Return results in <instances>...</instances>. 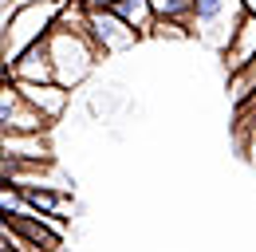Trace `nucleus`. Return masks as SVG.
<instances>
[{
	"label": "nucleus",
	"mask_w": 256,
	"mask_h": 252,
	"mask_svg": "<svg viewBox=\"0 0 256 252\" xmlns=\"http://www.w3.org/2000/svg\"><path fill=\"white\" fill-rule=\"evenodd\" d=\"M150 36H154V40H186V36H193V28L182 24V20H158Z\"/></svg>",
	"instance_id": "15"
},
{
	"label": "nucleus",
	"mask_w": 256,
	"mask_h": 252,
	"mask_svg": "<svg viewBox=\"0 0 256 252\" xmlns=\"http://www.w3.org/2000/svg\"><path fill=\"white\" fill-rule=\"evenodd\" d=\"M236 138H240V146H244V154L252 158L256 162V118L248 126H244V130H236Z\"/></svg>",
	"instance_id": "17"
},
{
	"label": "nucleus",
	"mask_w": 256,
	"mask_h": 252,
	"mask_svg": "<svg viewBox=\"0 0 256 252\" xmlns=\"http://www.w3.org/2000/svg\"><path fill=\"white\" fill-rule=\"evenodd\" d=\"M12 228H16V232H24L40 252H56L60 244H64V232H60V228H52L40 213H32V217H16V220H12Z\"/></svg>",
	"instance_id": "8"
},
{
	"label": "nucleus",
	"mask_w": 256,
	"mask_h": 252,
	"mask_svg": "<svg viewBox=\"0 0 256 252\" xmlns=\"http://www.w3.org/2000/svg\"><path fill=\"white\" fill-rule=\"evenodd\" d=\"M122 20H126L130 28H138V36L146 40L150 32H154V24H158V12H154V4L150 0H106Z\"/></svg>",
	"instance_id": "9"
},
{
	"label": "nucleus",
	"mask_w": 256,
	"mask_h": 252,
	"mask_svg": "<svg viewBox=\"0 0 256 252\" xmlns=\"http://www.w3.org/2000/svg\"><path fill=\"white\" fill-rule=\"evenodd\" d=\"M91 40H95L98 56H122L142 36H138V28H130L110 4H91Z\"/></svg>",
	"instance_id": "3"
},
{
	"label": "nucleus",
	"mask_w": 256,
	"mask_h": 252,
	"mask_svg": "<svg viewBox=\"0 0 256 252\" xmlns=\"http://www.w3.org/2000/svg\"><path fill=\"white\" fill-rule=\"evenodd\" d=\"M0 213H4L8 220H16V217H32L36 209L28 205V197H24V189H20V186L0 182Z\"/></svg>",
	"instance_id": "12"
},
{
	"label": "nucleus",
	"mask_w": 256,
	"mask_h": 252,
	"mask_svg": "<svg viewBox=\"0 0 256 252\" xmlns=\"http://www.w3.org/2000/svg\"><path fill=\"white\" fill-rule=\"evenodd\" d=\"M252 91H256V60H248L240 71H232V75H228V98H232V106H236V102H244Z\"/></svg>",
	"instance_id": "13"
},
{
	"label": "nucleus",
	"mask_w": 256,
	"mask_h": 252,
	"mask_svg": "<svg viewBox=\"0 0 256 252\" xmlns=\"http://www.w3.org/2000/svg\"><path fill=\"white\" fill-rule=\"evenodd\" d=\"M56 20H60V0H28V4H20L8 16L4 36H0V67L20 60L32 44L48 40V32L56 28Z\"/></svg>",
	"instance_id": "1"
},
{
	"label": "nucleus",
	"mask_w": 256,
	"mask_h": 252,
	"mask_svg": "<svg viewBox=\"0 0 256 252\" xmlns=\"http://www.w3.org/2000/svg\"><path fill=\"white\" fill-rule=\"evenodd\" d=\"M232 114H236V130H244V126L252 122V118H256V91L248 94L244 102H236V106H232Z\"/></svg>",
	"instance_id": "16"
},
{
	"label": "nucleus",
	"mask_w": 256,
	"mask_h": 252,
	"mask_svg": "<svg viewBox=\"0 0 256 252\" xmlns=\"http://www.w3.org/2000/svg\"><path fill=\"white\" fill-rule=\"evenodd\" d=\"M248 60H256V12L248 8L244 12V20L236 24L232 32V40L221 48V63H224V75H232V71H240Z\"/></svg>",
	"instance_id": "6"
},
{
	"label": "nucleus",
	"mask_w": 256,
	"mask_h": 252,
	"mask_svg": "<svg viewBox=\"0 0 256 252\" xmlns=\"http://www.w3.org/2000/svg\"><path fill=\"white\" fill-rule=\"evenodd\" d=\"M56 28L91 36V4H87V0H60V20H56Z\"/></svg>",
	"instance_id": "10"
},
{
	"label": "nucleus",
	"mask_w": 256,
	"mask_h": 252,
	"mask_svg": "<svg viewBox=\"0 0 256 252\" xmlns=\"http://www.w3.org/2000/svg\"><path fill=\"white\" fill-rule=\"evenodd\" d=\"M48 52H52V63H56V83H64L71 91H75V87L95 71V63L102 60L91 36H79V32H67V28L48 32Z\"/></svg>",
	"instance_id": "2"
},
{
	"label": "nucleus",
	"mask_w": 256,
	"mask_h": 252,
	"mask_svg": "<svg viewBox=\"0 0 256 252\" xmlns=\"http://www.w3.org/2000/svg\"><path fill=\"white\" fill-rule=\"evenodd\" d=\"M20 91H24V98L32 102L36 110L48 118V126L60 122L67 114V102H71V87H64V83H20Z\"/></svg>",
	"instance_id": "5"
},
{
	"label": "nucleus",
	"mask_w": 256,
	"mask_h": 252,
	"mask_svg": "<svg viewBox=\"0 0 256 252\" xmlns=\"http://www.w3.org/2000/svg\"><path fill=\"white\" fill-rule=\"evenodd\" d=\"M150 4H154L158 20H182V24L193 20V0H150Z\"/></svg>",
	"instance_id": "14"
},
{
	"label": "nucleus",
	"mask_w": 256,
	"mask_h": 252,
	"mask_svg": "<svg viewBox=\"0 0 256 252\" xmlns=\"http://www.w3.org/2000/svg\"><path fill=\"white\" fill-rule=\"evenodd\" d=\"M0 154L16 158V162H52V146H48L44 130H36V134H0Z\"/></svg>",
	"instance_id": "7"
},
{
	"label": "nucleus",
	"mask_w": 256,
	"mask_h": 252,
	"mask_svg": "<svg viewBox=\"0 0 256 252\" xmlns=\"http://www.w3.org/2000/svg\"><path fill=\"white\" fill-rule=\"evenodd\" d=\"M16 83H52L56 79V63H52V52H48V40L32 44L20 60H12L4 67Z\"/></svg>",
	"instance_id": "4"
},
{
	"label": "nucleus",
	"mask_w": 256,
	"mask_h": 252,
	"mask_svg": "<svg viewBox=\"0 0 256 252\" xmlns=\"http://www.w3.org/2000/svg\"><path fill=\"white\" fill-rule=\"evenodd\" d=\"M20 102H24V91H20V83L4 71L0 75V134L8 130V122H12V114L20 110Z\"/></svg>",
	"instance_id": "11"
}]
</instances>
